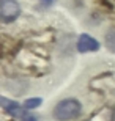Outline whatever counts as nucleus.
Here are the masks:
<instances>
[{"instance_id":"nucleus-1","label":"nucleus","mask_w":115,"mask_h":121,"mask_svg":"<svg viewBox=\"0 0 115 121\" xmlns=\"http://www.w3.org/2000/svg\"><path fill=\"white\" fill-rule=\"evenodd\" d=\"M82 105L77 99H63L54 107V118L58 121H69L74 120L76 117H79Z\"/></svg>"},{"instance_id":"nucleus-2","label":"nucleus","mask_w":115,"mask_h":121,"mask_svg":"<svg viewBox=\"0 0 115 121\" xmlns=\"http://www.w3.org/2000/svg\"><path fill=\"white\" fill-rule=\"evenodd\" d=\"M21 14V8L16 0H2L0 2V19L3 24L16 21Z\"/></svg>"},{"instance_id":"nucleus-3","label":"nucleus","mask_w":115,"mask_h":121,"mask_svg":"<svg viewBox=\"0 0 115 121\" xmlns=\"http://www.w3.org/2000/svg\"><path fill=\"white\" fill-rule=\"evenodd\" d=\"M99 49V43H98L93 36L90 35H80L79 39H77V50L80 54H85V52H96Z\"/></svg>"},{"instance_id":"nucleus-4","label":"nucleus","mask_w":115,"mask_h":121,"mask_svg":"<svg viewBox=\"0 0 115 121\" xmlns=\"http://www.w3.org/2000/svg\"><path fill=\"white\" fill-rule=\"evenodd\" d=\"M0 105H2V108H3L6 113H9L11 117H16V118H21V120H22V118L27 115V113L24 112V108L21 107L18 102L9 101V99L3 98V96L0 98Z\"/></svg>"},{"instance_id":"nucleus-5","label":"nucleus","mask_w":115,"mask_h":121,"mask_svg":"<svg viewBox=\"0 0 115 121\" xmlns=\"http://www.w3.org/2000/svg\"><path fill=\"white\" fill-rule=\"evenodd\" d=\"M106 47L110 52H115V27L106 33Z\"/></svg>"},{"instance_id":"nucleus-6","label":"nucleus","mask_w":115,"mask_h":121,"mask_svg":"<svg viewBox=\"0 0 115 121\" xmlns=\"http://www.w3.org/2000/svg\"><path fill=\"white\" fill-rule=\"evenodd\" d=\"M41 102H43V99H41V98H30V99H25V102H24V108L33 110V108L40 107Z\"/></svg>"},{"instance_id":"nucleus-7","label":"nucleus","mask_w":115,"mask_h":121,"mask_svg":"<svg viewBox=\"0 0 115 121\" xmlns=\"http://www.w3.org/2000/svg\"><path fill=\"white\" fill-rule=\"evenodd\" d=\"M22 121H36V120H35V118H33V117H32V115H28V113H27L25 117L22 118Z\"/></svg>"},{"instance_id":"nucleus-8","label":"nucleus","mask_w":115,"mask_h":121,"mask_svg":"<svg viewBox=\"0 0 115 121\" xmlns=\"http://www.w3.org/2000/svg\"><path fill=\"white\" fill-rule=\"evenodd\" d=\"M54 0H41V5L43 6H49V5H52Z\"/></svg>"},{"instance_id":"nucleus-9","label":"nucleus","mask_w":115,"mask_h":121,"mask_svg":"<svg viewBox=\"0 0 115 121\" xmlns=\"http://www.w3.org/2000/svg\"><path fill=\"white\" fill-rule=\"evenodd\" d=\"M112 121H115V108H114V112H112Z\"/></svg>"}]
</instances>
